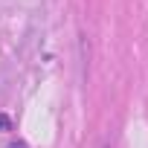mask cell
I'll list each match as a JSON object with an SVG mask.
<instances>
[{"label": "cell", "mask_w": 148, "mask_h": 148, "mask_svg": "<svg viewBox=\"0 0 148 148\" xmlns=\"http://www.w3.org/2000/svg\"><path fill=\"white\" fill-rule=\"evenodd\" d=\"M6 128H9V116L0 113V131H6Z\"/></svg>", "instance_id": "cell-1"}]
</instances>
